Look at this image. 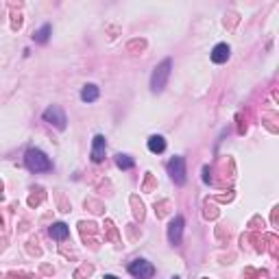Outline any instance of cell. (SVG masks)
I'll use <instances>...</instances> for the list:
<instances>
[{"instance_id":"3","label":"cell","mask_w":279,"mask_h":279,"mask_svg":"<svg viewBox=\"0 0 279 279\" xmlns=\"http://www.w3.org/2000/svg\"><path fill=\"white\" fill-rule=\"evenodd\" d=\"M44 120L48 122V125H52L55 129H59V131H64V129L68 127V118H66V111L61 109L59 105H50L48 109L44 111Z\"/></svg>"},{"instance_id":"10","label":"cell","mask_w":279,"mask_h":279,"mask_svg":"<svg viewBox=\"0 0 279 279\" xmlns=\"http://www.w3.org/2000/svg\"><path fill=\"white\" fill-rule=\"evenodd\" d=\"M50 236L55 238V240H66V238L70 236L68 225H66V222H55V225H50Z\"/></svg>"},{"instance_id":"9","label":"cell","mask_w":279,"mask_h":279,"mask_svg":"<svg viewBox=\"0 0 279 279\" xmlns=\"http://www.w3.org/2000/svg\"><path fill=\"white\" fill-rule=\"evenodd\" d=\"M98 94H100V92H98L96 85L94 83H88L81 90V100H83V103H94V100H98Z\"/></svg>"},{"instance_id":"4","label":"cell","mask_w":279,"mask_h":279,"mask_svg":"<svg viewBox=\"0 0 279 279\" xmlns=\"http://www.w3.org/2000/svg\"><path fill=\"white\" fill-rule=\"evenodd\" d=\"M168 173H170V177H173V181L177 183V185H183L185 183V159L181 157V155H177V157H173L168 161Z\"/></svg>"},{"instance_id":"5","label":"cell","mask_w":279,"mask_h":279,"mask_svg":"<svg viewBox=\"0 0 279 279\" xmlns=\"http://www.w3.org/2000/svg\"><path fill=\"white\" fill-rule=\"evenodd\" d=\"M129 273L133 277H137V279H151L155 275V266L146 260H135V262H131Z\"/></svg>"},{"instance_id":"8","label":"cell","mask_w":279,"mask_h":279,"mask_svg":"<svg viewBox=\"0 0 279 279\" xmlns=\"http://www.w3.org/2000/svg\"><path fill=\"white\" fill-rule=\"evenodd\" d=\"M229 55H231V48L227 44H216L212 50V61L214 64H225L229 59Z\"/></svg>"},{"instance_id":"6","label":"cell","mask_w":279,"mask_h":279,"mask_svg":"<svg viewBox=\"0 0 279 279\" xmlns=\"http://www.w3.org/2000/svg\"><path fill=\"white\" fill-rule=\"evenodd\" d=\"M183 218L181 216H175L173 220L168 225V240L173 244H181V236H183Z\"/></svg>"},{"instance_id":"7","label":"cell","mask_w":279,"mask_h":279,"mask_svg":"<svg viewBox=\"0 0 279 279\" xmlns=\"http://www.w3.org/2000/svg\"><path fill=\"white\" fill-rule=\"evenodd\" d=\"M105 149H107V142H105V135H94L92 140V161L94 164H100L105 159Z\"/></svg>"},{"instance_id":"2","label":"cell","mask_w":279,"mask_h":279,"mask_svg":"<svg viewBox=\"0 0 279 279\" xmlns=\"http://www.w3.org/2000/svg\"><path fill=\"white\" fill-rule=\"evenodd\" d=\"M170 68H173V61L164 59L157 68L153 70V76H151V90L153 92H161L166 88V83L170 79Z\"/></svg>"},{"instance_id":"11","label":"cell","mask_w":279,"mask_h":279,"mask_svg":"<svg viewBox=\"0 0 279 279\" xmlns=\"http://www.w3.org/2000/svg\"><path fill=\"white\" fill-rule=\"evenodd\" d=\"M149 151L151 153H164L166 151V140L161 135H151L149 137Z\"/></svg>"},{"instance_id":"12","label":"cell","mask_w":279,"mask_h":279,"mask_svg":"<svg viewBox=\"0 0 279 279\" xmlns=\"http://www.w3.org/2000/svg\"><path fill=\"white\" fill-rule=\"evenodd\" d=\"M50 31H52V26H50V24H44L40 31H35L33 40H35L37 44H46V42H48V37H50Z\"/></svg>"},{"instance_id":"14","label":"cell","mask_w":279,"mask_h":279,"mask_svg":"<svg viewBox=\"0 0 279 279\" xmlns=\"http://www.w3.org/2000/svg\"><path fill=\"white\" fill-rule=\"evenodd\" d=\"M103 279H118V277H114V275H105Z\"/></svg>"},{"instance_id":"13","label":"cell","mask_w":279,"mask_h":279,"mask_svg":"<svg viewBox=\"0 0 279 279\" xmlns=\"http://www.w3.org/2000/svg\"><path fill=\"white\" fill-rule=\"evenodd\" d=\"M116 164H118V168L122 170H131L135 166V161L129 157V155H116Z\"/></svg>"},{"instance_id":"1","label":"cell","mask_w":279,"mask_h":279,"mask_svg":"<svg viewBox=\"0 0 279 279\" xmlns=\"http://www.w3.org/2000/svg\"><path fill=\"white\" fill-rule=\"evenodd\" d=\"M24 164L31 173H48V170H52V161L40 149H29L24 155Z\"/></svg>"}]
</instances>
